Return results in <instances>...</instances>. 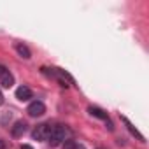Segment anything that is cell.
I'll return each mask as SVG.
<instances>
[{
	"mask_svg": "<svg viewBox=\"0 0 149 149\" xmlns=\"http://www.w3.org/2000/svg\"><path fill=\"white\" fill-rule=\"evenodd\" d=\"M67 133H68V130H67L65 126H51V132H49L47 140H49V144H51L53 147H56L60 142L65 140Z\"/></svg>",
	"mask_w": 149,
	"mask_h": 149,
	"instance_id": "obj_1",
	"label": "cell"
},
{
	"mask_svg": "<svg viewBox=\"0 0 149 149\" xmlns=\"http://www.w3.org/2000/svg\"><path fill=\"white\" fill-rule=\"evenodd\" d=\"M49 132H51V126H49V125H46V123L37 125L35 130L32 132V139H33V140H47Z\"/></svg>",
	"mask_w": 149,
	"mask_h": 149,
	"instance_id": "obj_2",
	"label": "cell"
},
{
	"mask_svg": "<svg viewBox=\"0 0 149 149\" xmlns=\"http://www.w3.org/2000/svg\"><path fill=\"white\" fill-rule=\"evenodd\" d=\"M0 84H2L4 88H11L14 84V77H13V74L4 67V65H0Z\"/></svg>",
	"mask_w": 149,
	"mask_h": 149,
	"instance_id": "obj_3",
	"label": "cell"
},
{
	"mask_svg": "<svg viewBox=\"0 0 149 149\" xmlns=\"http://www.w3.org/2000/svg\"><path fill=\"white\" fill-rule=\"evenodd\" d=\"M26 112L32 116V118H39V116H42L44 112H46V105L42 104V102H32L30 105H28V109H26Z\"/></svg>",
	"mask_w": 149,
	"mask_h": 149,
	"instance_id": "obj_4",
	"label": "cell"
},
{
	"mask_svg": "<svg viewBox=\"0 0 149 149\" xmlns=\"http://www.w3.org/2000/svg\"><path fill=\"white\" fill-rule=\"evenodd\" d=\"M16 98L21 100V102L30 100V98H32V90H30L28 86H19V88L16 90Z\"/></svg>",
	"mask_w": 149,
	"mask_h": 149,
	"instance_id": "obj_5",
	"label": "cell"
},
{
	"mask_svg": "<svg viewBox=\"0 0 149 149\" xmlns=\"http://www.w3.org/2000/svg\"><path fill=\"white\" fill-rule=\"evenodd\" d=\"M26 130H28V125L25 121H16L14 126H13V130H11V133L14 137H21L23 133H26Z\"/></svg>",
	"mask_w": 149,
	"mask_h": 149,
	"instance_id": "obj_6",
	"label": "cell"
},
{
	"mask_svg": "<svg viewBox=\"0 0 149 149\" xmlns=\"http://www.w3.org/2000/svg\"><path fill=\"white\" fill-rule=\"evenodd\" d=\"M16 51H18V54L21 56V58H25V60H28L32 54H30V49L25 46V44H21V42H18L16 44Z\"/></svg>",
	"mask_w": 149,
	"mask_h": 149,
	"instance_id": "obj_7",
	"label": "cell"
},
{
	"mask_svg": "<svg viewBox=\"0 0 149 149\" xmlns=\"http://www.w3.org/2000/svg\"><path fill=\"white\" fill-rule=\"evenodd\" d=\"M88 111H90V114H91V116H95V118H98V119H105V121L109 119V118H107V112H105V111H102L100 107H90Z\"/></svg>",
	"mask_w": 149,
	"mask_h": 149,
	"instance_id": "obj_8",
	"label": "cell"
},
{
	"mask_svg": "<svg viewBox=\"0 0 149 149\" xmlns=\"http://www.w3.org/2000/svg\"><path fill=\"white\" fill-rule=\"evenodd\" d=\"M61 149H83V147H79V146L76 144V140H63Z\"/></svg>",
	"mask_w": 149,
	"mask_h": 149,
	"instance_id": "obj_9",
	"label": "cell"
},
{
	"mask_svg": "<svg viewBox=\"0 0 149 149\" xmlns=\"http://www.w3.org/2000/svg\"><path fill=\"white\" fill-rule=\"evenodd\" d=\"M123 121L126 123V126H128V130H130V132H132V133H133V135H135V137L139 139V140H144V135H140V133H139V132H137V130H135V128H133L132 125H130V121H128L126 118H123Z\"/></svg>",
	"mask_w": 149,
	"mask_h": 149,
	"instance_id": "obj_10",
	"label": "cell"
},
{
	"mask_svg": "<svg viewBox=\"0 0 149 149\" xmlns=\"http://www.w3.org/2000/svg\"><path fill=\"white\" fill-rule=\"evenodd\" d=\"M21 149H33V147H32V146H28V144H23V146H21Z\"/></svg>",
	"mask_w": 149,
	"mask_h": 149,
	"instance_id": "obj_11",
	"label": "cell"
},
{
	"mask_svg": "<svg viewBox=\"0 0 149 149\" xmlns=\"http://www.w3.org/2000/svg\"><path fill=\"white\" fill-rule=\"evenodd\" d=\"M4 104V95H2V91H0V105Z\"/></svg>",
	"mask_w": 149,
	"mask_h": 149,
	"instance_id": "obj_12",
	"label": "cell"
},
{
	"mask_svg": "<svg viewBox=\"0 0 149 149\" xmlns=\"http://www.w3.org/2000/svg\"><path fill=\"white\" fill-rule=\"evenodd\" d=\"M4 146H6V144H4L2 140H0V149H4Z\"/></svg>",
	"mask_w": 149,
	"mask_h": 149,
	"instance_id": "obj_13",
	"label": "cell"
}]
</instances>
